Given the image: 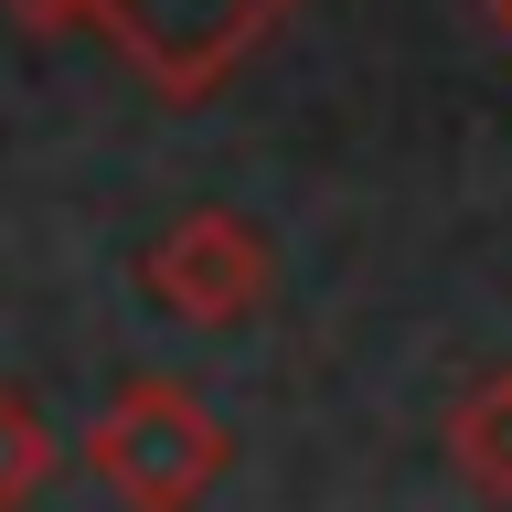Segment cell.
Returning a JSON list of instances; mask_svg holds the SVG:
<instances>
[{
    "instance_id": "cell-3",
    "label": "cell",
    "mask_w": 512,
    "mask_h": 512,
    "mask_svg": "<svg viewBox=\"0 0 512 512\" xmlns=\"http://www.w3.org/2000/svg\"><path fill=\"white\" fill-rule=\"evenodd\" d=\"M267 288H278V256H267V235H256L246 214H182L150 246V299L182 310V320H203V331L256 320Z\"/></svg>"
},
{
    "instance_id": "cell-5",
    "label": "cell",
    "mask_w": 512,
    "mask_h": 512,
    "mask_svg": "<svg viewBox=\"0 0 512 512\" xmlns=\"http://www.w3.org/2000/svg\"><path fill=\"white\" fill-rule=\"evenodd\" d=\"M54 470H64V438H54V416L32 406L22 384H0V512H32Z\"/></svg>"
},
{
    "instance_id": "cell-2",
    "label": "cell",
    "mask_w": 512,
    "mask_h": 512,
    "mask_svg": "<svg viewBox=\"0 0 512 512\" xmlns=\"http://www.w3.org/2000/svg\"><path fill=\"white\" fill-rule=\"evenodd\" d=\"M288 11L299 0H11V22H32V32H107L171 107L214 96Z\"/></svg>"
},
{
    "instance_id": "cell-1",
    "label": "cell",
    "mask_w": 512,
    "mask_h": 512,
    "mask_svg": "<svg viewBox=\"0 0 512 512\" xmlns=\"http://www.w3.org/2000/svg\"><path fill=\"white\" fill-rule=\"evenodd\" d=\"M75 470H86L96 491H118L128 512H203V491L235 470V427H224L192 384L128 374L118 395L96 406V427L75 438Z\"/></svg>"
},
{
    "instance_id": "cell-4",
    "label": "cell",
    "mask_w": 512,
    "mask_h": 512,
    "mask_svg": "<svg viewBox=\"0 0 512 512\" xmlns=\"http://www.w3.org/2000/svg\"><path fill=\"white\" fill-rule=\"evenodd\" d=\"M448 470L470 480V502L512 512V363L459 384V406H448Z\"/></svg>"
},
{
    "instance_id": "cell-6",
    "label": "cell",
    "mask_w": 512,
    "mask_h": 512,
    "mask_svg": "<svg viewBox=\"0 0 512 512\" xmlns=\"http://www.w3.org/2000/svg\"><path fill=\"white\" fill-rule=\"evenodd\" d=\"M491 11H502V32H512V0H491Z\"/></svg>"
}]
</instances>
